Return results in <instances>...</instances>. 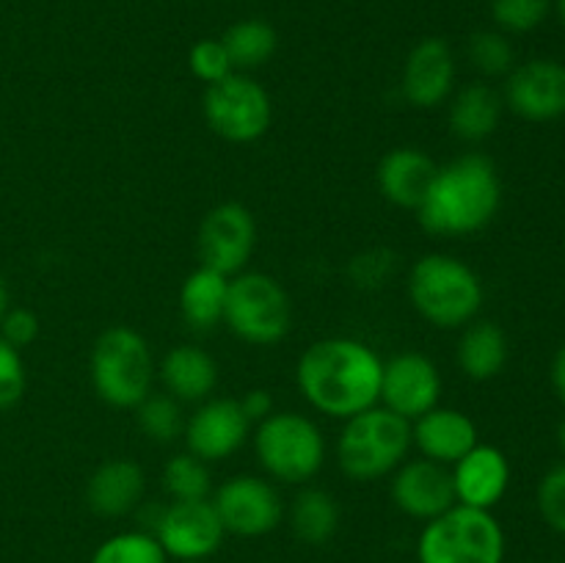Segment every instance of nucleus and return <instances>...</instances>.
Returning a JSON list of instances; mask_svg holds the SVG:
<instances>
[{
    "mask_svg": "<svg viewBox=\"0 0 565 563\" xmlns=\"http://www.w3.org/2000/svg\"><path fill=\"white\" fill-rule=\"evenodd\" d=\"M502 103L527 121H552L565 116V64L533 59L508 72Z\"/></svg>",
    "mask_w": 565,
    "mask_h": 563,
    "instance_id": "14",
    "label": "nucleus"
},
{
    "mask_svg": "<svg viewBox=\"0 0 565 563\" xmlns=\"http://www.w3.org/2000/svg\"><path fill=\"white\" fill-rule=\"evenodd\" d=\"M88 563H169V555L149 530H127L105 539Z\"/></svg>",
    "mask_w": 565,
    "mask_h": 563,
    "instance_id": "30",
    "label": "nucleus"
},
{
    "mask_svg": "<svg viewBox=\"0 0 565 563\" xmlns=\"http://www.w3.org/2000/svg\"><path fill=\"white\" fill-rule=\"evenodd\" d=\"M392 502L406 517L430 522L447 508L456 506V489H452V472L445 464L430 458H412L403 461L392 475Z\"/></svg>",
    "mask_w": 565,
    "mask_h": 563,
    "instance_id": "16",
    "label": "nucleus"
},
{
    "mask_svg": "<svg viewBox=\"0 0 565 563\" xmlns=\"http://www.w3.org/2000/svg\"><path fill=\"white\" fill-rule=\"evenodd\" d=\"M160 384L180 403H202L218 384V364L204 348L177 346L160 359Z\"/></svg>",
    "mask_w": 565,
    "mask_h": 563,
    "instance_id": "22",
    "label": "nucleus"
},
{
    "mask_svg": "<svg viewBox=\"0 0 565 563\" xmlns=\"http://www.w3.org/2000/svg\"><path fill=\"white\" fill-rule=\"evenodd\" d=\"M254 450L259 467L279 484H307L323 469L326 439L318 425L298 412H274L257 423Z\"/></svg>",
    "mask_w": 565,
    "mask_h": 563,
    "instance_id": "7",
    "label": "nucleus"
},
{
    "mask_svg": "<svg viewBox=\"0 0 565 563\" xmlns=\"http://www.w3.org/2000/svg\"><path fill=\"white\" fill-rule=\"evenodd\" d=\"M136 423L147 439L169 445L185 431V414H182L180 401L169 392H149L136 406Z\"/></svg>",
    "mask_w": 565,
    "mask_h": 563,
    "instance_id": "28",
    "label": "nucleus"
},
{
    "mask_svg": "<svg viewBox=\"0 0 565 563\" xmlns=\"http://www.w3.org/2000/svg\"><path fill=\"white\" fill-rule=\"evenodd\" d=\"M557 445H561V450H563V456H565V417H563V423L557 425Z\"/></svg>",
    "mask_w": 565,
    "mask_h": 563,
    "instance_id": "41",
    "label": "nucleus"
},
{
    "mask_svg": "<svg viewBox=\"0 0 565 563\" xmlns=\"http://www.w3.org/2000/svg\"><path fill=\"white\" fill-rule=\"evenodd\" d=\"M252 423L243 414L241 401L232 397H207L202 406L185 419V445L202 461H224L241 450L248 439Z\"/></svg>",
    "mask_w": 565,
    "mask_h": 563,
    "instance_id": "15",
    "label": "nucleus"
},
{
    "mask_svg": "<svg viewBox=\"0 0 565 563\" xmlns=\"http://www.w3.org/2000/svg\"><path fill=\"white\" fill-rule=\"evenodd\" d=\"M152 348L130 326H110L92 348V386L114 408H136L152 392Z\"/></svg>",
    "mask_w": 565,
    "mask_h": 563,
    "instance_id": "5",
    "label": "nucleus"
},
{
    "mask_svg": "<svg viewBox=\"0 0 565 563\" xmlns=\"http://www.w3.org/2000/svg\"><path fill=\"white\" fill-rule=\"evenodd\" d=\"M412 439L423 458L436 464H456L478 445V425L458 408L436 406L412 423Z\"/></svg>",
    "mask_w": 565,
    "mask_h": 563,
    "instance_id": "19",
    "label": "nucleus"
},
{
    "mask_svg": "<svg viewBox=\"0 0 565 563\" xmlns=\"http://www.w3.org/2000/svg\"><path fill=\"white\" fill-rule=\"evenodd\" d=\"M500 204L502 182L497 166L486 155L472 152L439 166L417 215L430 235L467 237L486 230Z\"/></svg>",
    "mask_w": 565,
    "mask_h": 563,
    "instance_id": "2",
    "label": "nucleus"
},
{
    "mask_svg": "<svg viewBox=\"0 0 565 563\" xmlns=\"http://www.w3.org/2000/svg\"><path fill=\"white\" fill-rule=\"evenodd\" d=\"M502 94L489 83H469L450 99V130L463 141H486L500 127Z\"/></svg>",
    "mask_w": 565,
    "mask_h": 563,
    "instance_id": "25",
    "label": "nucleus"
},
{
    "mask_svg": "<svg viewBox=\"0 0 565 563\" xmlns=\"http://www.w3.org/2000/svg\"><path fill=\"white\" fill-rule=\"evenodd\" d=\"M11 301H9V287H6V279L0 276V320H3V315L9 312Z\"/></svg>",
    "mask_w": 565,
    "mask_h": 563,
    "instance_id": "40",
    "label": "nucleus"
},
{
    "mask_svg": "<svg viewBox=\"0 0 565 563\" xmlns=\"http://www.w3.org/2000/svg\"><path fill=\"white\" fill-rule=\"evenodd\" d=\"M292 535L303 544L320 546L334 539L340 528V506L326 489L298 491L290 506Z\"/></svg>",
    "mask_w": 565,
    "mask_h": 563,
    "instance_id": "26",
    "label": "nucleus"
},
{
    "mask_svg": "<svg viewBox=\"0 0 565 563\" xmlns=\"http://www.w3.org/2000/svg\"><path fill=\"white\" fill-rule=\"evenodd\" d=\"M439 166L430 155L417 147H397L386 152L379 163V191L386 202L397 208L417 210L423 199L428 196V188L434 182Z\"/></svg>",
    "mask_w": 565,
    "mask_h": 563,
    "instance_id": "21",
    "label": "nucleus"
},
{
    "mask_svg": "<svg viewBox=\"0 0 565 563\" xmlns=\"http://www.w3.org/2000/svg\"><path fill=\"white\" fill-rule=\"evenodd\" d=\"M224 323L248 346H276L290 334V296L270 274L243 270L230 279Z\"/></svg>",
    "mask_w": 565,
    "mask_h": 563,
    "instance_id": "8",
    "label": "nucleus"
},
{
    "mask_svg": "<svg viewBox=\"0 0 565 563\" xmlns=\"http://www.w3.org/2000/svg\"><path fill=\"white\" fill-rule=\"evenodd\" d=\"M230 279L232 276L218 274L207 265H199L185 276L180 287V312L193 331H210L224 323Z\"/></svg>",
    "mask_w": 565,
    "mask_h": 563,
    "instance_id": "23",
    "label": "nucleus"
},
{
    "mask_svg": "<svg viewBox=\"0 0 565 563\" xmlns=\"http://www.w3.org/2000/svg\"><path fill=\"white\" fill-rule=\"evenodd\" d=\"M458 368L472 381H491L502 373L508 362V337L494 320H478L463 326L458 342Z\"/></svg>",
    "mask_w": 565,
    "mask_h": 563,
    "instance_id": "24",
    "label": "nucleus"
},
{
    "mask_svg": "<svg viewBox=\"0 0 565 563\" xmlns=\"http://www.w3.org/2000/svg\"><path fill=\"white\" fill-rule=\"evenodd\" d=\"M552 390H555V395L561 397V403L565 406V342L561 346V351L555 353V359H552Z\"/></svg>",
    "mask_w": 565,
    "mask_h": 563,
    "instance_id": "39",
    "label": "nucleus"
},
{
    "mask_svg": "<svg viewBox=\"0 0 565 563\" xmlns=\"http://www.w3.org/2000/svg\"><path fill=\"white\" fill-rule=\"evenodd\" d=\"M390 270H395V254L367 252L351 263V279L359 287H381Z\"/></svg>",
    "mask_w": 565,
    "mask_h": 563,
    "instance_id": "37",
    "label": "nucleus"
},
{
    "mask_svg": "<svg viewBox=\"0 0 565 563\" xmlns=\"http://www.w3.org/2000/svg\"><path fill=\"white\" fill-rule=\"evenodd\" d=\"M163 489L174 502L185 500H210L213 478H210L207 461L196 458L193 453H177L163 467Z\"/></svg>",
    "mask_w": 565,
    "mask_h": 563,
    "instance_id": "29",
    "label": "nucleus"
},
{
    "mask_svg": "<svg viewBox=\"0 0 565 563\" xmlns=\"http://www.w3.org/2000/svg\"><path fill=\"white\" fill-rule=\"evenodd\" d=\"M241 408L248 423H263L265 417L274 414V397H270L268 390H252L241 397Z\"/></svg>",
    "mask_w": 565,
    "mask_h": 563,
    "instance_id": "38",
    "label": "nucleus"
},
{
    "mask_svg": "<svg viewBox=\"0 0 565 563\" xmlns=\"http://www.w3.org/2000/svg\"><path fill=\"white\" fill-rule=\"evenodd\" d=\"M557 11H561V20H563V25H565V0H557Z\"/></svg>",
    "mask_w": 565,
    "mask_h": 563,
    "instance_id": "42",
    "label": "nucleus"
},
{
    "mask_svg": "<svg viewBox=\"0 0 565 563\" xmlns=\"http://www.w3.org/2000/svg\"><path fill=\"white\" fill-rule=\"evenodd\" d=\"M25 384L28 373L25 362H22V353L0 337V412L20 403Z\"/></svg>",
    "mask_w": 565,
    "mask_h": 563,
    "instance_id": "35",
    "label": "nucleus"
},
{
    "mask_svg": "<svg viewBox=\"0 0 565 563\" xmlns=\"http://www.w3.org/2000/svg\"><path fill=\"white\" fill-rule=\"evenodd\" d=\"M182 563H207V561H182Z\"/></svg>",
    "mask_w": 565,
    "mask_h": 563,
    "instance_id": "43",
    "label": "nucleus"
},
{
    "mask_svg": "<svg viewBox=\"0 0 565 563\" xmlns=\"http://www.w3.org/2000/svg\"><path fill=\"white\" fill-rule=\"evenodd\" d=\"M456 86V55L445 39L428 36L414 44L403 66V97L414 108H436L445 103Z\"/></svg>",
    "mask_w": 565,
    "mask_h": 563,
    "instance_id": "17",
    "label": "nucleus"
},
{
    "mask_svg": "<svg viewBox=\"0 0 565 563\" xmlns=\"http://www.w3.org/2000/svg\"><path fill=\"white\" fill-rule=\"evenodd\" d=\"M213 506L226 533L259 539L274 533L285 517V502L276 486L259 475H235L215 489Z\"/></svg>",
    "mask_w": 565,
    "mask_h": 563,
    "instance_id": "10",
    "label": "nucleus"
},
{
    "mask_svg": "<svg viewBox=\"0 0 565 563\" xmlns=\"http://www.w3.org/2000/svg\"><path fill=\"white\" fill-rule=\"evenodd\" d=\"M511 484V464L494 445H475L463 458L452 464V489L456 502L491 511L505 497Z\"/></svg>",
    "mask_w": 565,
    "mask_h": 563,
    "instance_id": "18",
    "label": "nucleus"
},
{
    "mask_svg": "<svg viewBox=\"0 0 565 563\" xmlns=\"http://www.w3.org/2000/svg\"><path fill=\"white\" fill-rule=\"evenodd\" d=\"M381 373L384 362L373 348L353 337H329L301 353L296 381L309 406L334 419H348L379 406Z\"/></svg>",
    "mask_w": 565,
    "mask_h": 563,
    "instance_id": "1",
    "label": "nucleus"
},
{
    "mask_svg": "<svg viewBox=\"0 0 565 563\" xmlns=\"http://www.w3.org/2000/svg\"><path fill=\"white\" fill-rule=\"evenodd\" d=\"M147 491L143 469L130 458H110L99 464L86 484V502L97 517L119 519L136 511Z\"/></svg>",
    "mask_w": 565,
    "mask_h": 563,
    "instance_id": "20",
    "label": "nucleus"
},
{
    "mask_svg": "<svg viewBox=\"0 0 565 563\" xmlns=\"http://www.w3.org/2000/svg\"><path fill=\"white\" fill-rule=\"evenodd\" d=\"M221 42H224L226 53H230L235 72L259 70V66L274 59L276 47H279V36H276L274 25L259 20V17L230 25L224 36H221Z\"/></svg>",
    "mask_w": 565,
    "mask_h": 563,
    "instance_id": "27",
    "label": "nucleus"
},
{
    "mask_svg": "<svg viewBox=\"0 0 565 563\" xmlns=\"http://www.w3.org/2000/svg\"><path fill=\"white\" fill-rule=\"evenodd\" d=\"M408 298L436 329H461L483 307V282L458 257L425 254L408 276Z\"/></svg>",
    "mask_w": 565,
    "mask_h": 563,
    "instance_id": "3",
    "label": "nucleus"
},
{
    "mask_svg": "<svg viewBox=\"0 0 565 563\" xmlns=\"http://www.w3.org/2000/svg\"><path fill=\"white\" fill-rule=\"evenodd\" d=\"M0 337H3L9 346H14L17 351L28 348L31 342H36L39 337V318L36 312L25 307H9V312L0 320Z\"/></svg>",
    "mask_w": 565,
    "mask_h": 563,
    "instance_id": "36",
    "label": "nucleus"
},
{
    "mask_svg": "<svg viewBox=\"0 0 565 563\" xmlns=\"http://www.w3.org/2000/svg\"><path fill=\"white\" fill-rule=\"evenodd\" d=\"M412 445V423L386 406H373L345 419L337 439V464L351 480L367 484L395 472Z\"/></svg>",
    "mask_w": 565,
    "mask_h": 563,
    "instance_id": "4",
    "label": "nucleus"
},
{
    "mask_svg": "<svg viewBox=\"0 0 565 563\" xmlns=\"http://www.w3.org/2000/svg\"><path fill=\"white\" fill-rule=\"evenodd\" d=\"M204 119L210 130L235 144H252L270 127V97L254 77L232 72L204 92Z\"/></svg>",
    "mask_w": 565,
    "mask_h": 563,
    "instance_id": "9",
    "label": "nucleus"
},
{
    "mask_svg": "<svg viewBox=\"0 0 565 563\" xmlns=\"http://www.w3.org/2000/svg\"><path fill=\"white\" fill-rule=\"evenodd\" d=\"M188 64H191L193 75H196L199 81L207 83V86L210 83L224 81L226 75L235 72V66H232L230 61V53H226L221 39H202V42L193 44L191 55H188Z\"/></svg>",
    "mask_w": 565,
    "mask_h": 563,
    "instance_id": "34",
    "label": "nucleus"
},
{
    "mask_svg": "<svg viewBox=\"0 0 565 563\" xmlns=\"http://www.w3.org/2000/svg\"><path fill=\"white\" fill-rule=\"evenodd\" d=\"M199 259L224 276L243 274L257 246V221L241 202H224L199 226Z\"/></svg>",
    "mask_w": 565,
    "mask_h": 563,
    "instance_id": "12",
    "label": "nucleus"
},
{
    "mask_svg": "<svg viewBox=\"0 0 565 563\" xmlns=\"http://www.w3.org/2000/svg\"><path fill=\"white\" fill-rule=\"evenodd\" d=\"M152 535L171 561H207L224 544V524L213 500H185L160 506Z\"/></svg>",
    "mask_w": 565,
    "mask_h": 563,
    "instance_id": "11",
    "label": "nucleus"
},
{
    "mask_svg": "<svg viewBox=\"0 0 565 563\" xmlns=\"http://www.w3.org/2000/svg\"><path fill=\"white\" fill-rule=\"evenodd\" d=\"M552 0H491V17L502 33H530L550 17Z\"/></svg>",
    "mask_w": 565,
    "mask_h": 563,
    "instance_id": "32",
    "label": "nucleus"
},
{
    "mask_svg": "<svg viewBox=\"0 0 565 563\" xmlns=\"http://www.w3.org/2000/svg\"><path fill=\"white\" fill-rule=\"evenodd\" d=\"M469 61H472L475 70L486 77H508V72L513 70V44L508 42V36L502 31H480L469 39L467 47Z\"/></svg>",
    "mask_w": 565,
    "mask_h": 563,
    "instance_id": "31",
    "label": "nucleus"
},
{
    "mask_svg": "<svg viewBox=\"0 0 565 563\" xmlns=\"http://www.w3.org/2000/svg\"><path fill=\"white\" fill-rule=\"evenodd\" d=\"M539 513L555 533L565 535V461L555 464L550 472L541 478L539 491H535Z\"/></svg>",
    "mask_w": 565,
    "mask_h": 563,
    "instance_id": "33",
    "label": "nucleus"
},
{
    "mask_svg": "<svg viewBox=\"0 0 565 563\" xmlns=\"http://www.w3.org/2000/svg\"><path fill=\"white\" fill-rule=\"evenodd\" d=\"M419 563H502L505 561V530L483 508L456 502L425 522L417 541Z\"/></svg>",
    "mask_w": 565,
    "mask_h": 563,
    "instance_id": "6",
    "label": "nucleus"
},
{
    "mask_svg": "<svg viewBox=\"0 0 565 563\" xmlns=\"http://www.w3.org/2000/svg\"><path fill=\"white\" fill-rule=\"evenodd\" d=\"M441 375L425 353L406 351L384 362L381 373V403L390 412L414 423L425 412L439 406Z\"/></svg>",
    "mask_w": 565,
    "mask_h": 563,
    "instance_id": "13",
    "label": "nucleus"
}]
</instances>
